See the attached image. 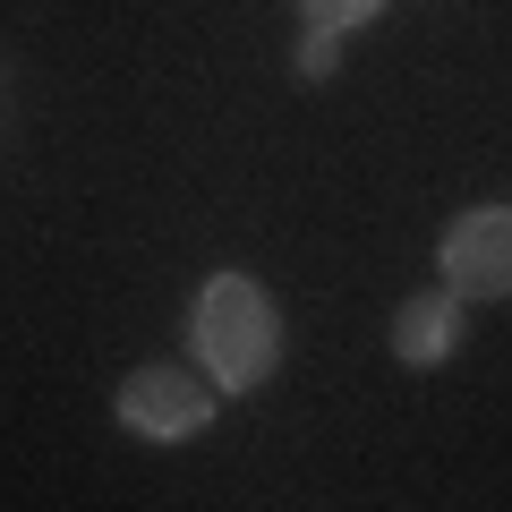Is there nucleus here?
I'll return each mask as SVG.
<instances>
[{"instance_id": "6", "label": "nucleus", "mask_w": 512, "mask_h": 512, "mask_svg": "<svg viewBox=\"0 0 512 512\" xmlns=\"http://www.w3.org/2000/svg\"><path fill=\"white\" fill-rule=\"evenodd\" d=\"M384 0H299V18L308 26H333V35H350V26H367Z\"/></svg>"}, {"instance_id": "3", "label": "nucleus", "mask_w": 512, "mask_h": 512, "mask_svg": "<svg viewBox=\"0 0 512 512\" xmlns=\"http://www.w3.org/2000/svg\"><path fill=\"white\" fill-rule=\"evenodd\" d=\"M436 265H444V291L504 299L512 291V205H470V214H453L444 239H436Z\"/></svg>"}, {"instance_id": "5", "label": "nucleus", "mask_w": 512, "mask_h": 512, "mask_svg": "<svg viewBox=\"0 0 512 512\" xmlns=\"http://www.w3.org/2000/svg\"><path fill=\"white\" fill-rule=\"evenodd\" d=\"M333 69H342V35H333V26H299V77L325 86Z\"/></svg>"}, {"instance_id": "2", "label": "nucleus", "mask_w": 512, "mask_h": 512, "mask_svg": "<svg viewBox=\"0 0 512 512\" xmlns=\"http://www.w3.org/2000/svg\"><path fill=\"white\" fill-rule=\"evenodd\" d=\"M214 402H222V384L197 376V367H137L111 410H120L128 436H146V444H188L214 427Z\"/></svg>"}, {"instance_id": "1", "label": "nucleus", "mask_w": 512, "mask_h": 512, "mask_svg": "<svg viewBox=\"0 0 512 512\" xmlns=\"http://www.w3.org/2000/svg\"><path fill=\"white\" fill-rule=\"evenodd\" d=\"M188 350L222 393H256L282 367V308L256 274H214L188 308Z\"/></svg>"}, {"instance_id": "4", "label": "nucleus", "mask_w": 512, "mask_h": 512, "mask_svg": "<svg viewBox=\"0 0 512 512\" xmlns=\"http://www.w3.org/2000/svg\"><path fill=\"white\" fill-rule=\"evenodd\" d=\"M461 342V291H419L393 308V359L402 367H444Z\"/></svg>"}]
</instances>
